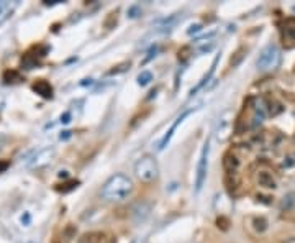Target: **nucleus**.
<instances>
[{
	"label": "nucleus",
	"mask_w": 295,
	"mask_h": 243,
	"mask_svg": "<svg viewBox=\"0 0 295 243\" xmlns=\"http://www.w3.org/2000/svg\"><path fill=\"white\" fill-rule=\"evenodd\" d=\"M295 206V192H289L287 195H284V199L281 202V209L282 210H290Z\"/></svg>",
	"instance_id": "20"
},
{
	"label": "nucleus",
	"mask_w": 295,
	"mask_h": 243,
	"mask_svg": "<svg viewBox=\"0 0 295 243\" xmlns=\"http://www.w3.org/2000/svg\"><path fill=\"white\" fill-rule=\"evenodd\" d=\"M254 183L264 189H276L277 187V179L273 174V171H269L267 168H259L254 172Z\"/></svg>",
	"instance_id": "6"
},
{
	"label": "nucleus",
	"mask_w": 295,
	"mask_h": 243,
	"mask_svg": "<svg viewBox=\"0 0 295 243\" xmlns=\"http://www.w3.org/2000/svg\"><path fill=\"white\" fill-rule=\"evenodd\" d=\"M131 192H133V181L128 176L118 172V174H113L112 178L107 179L105 184L102 186L100 195L108 202H120L128 199Z\"/></svg>",
	"instance_id": "1"
},
{
	"label": "nucleus",
	"mask_w": 295,
	"mask_h": 243,
	"mask_svg": "<svg viewBox=\"0 0 295 243\" xmlns=\"http://www.w3.org/2000/svg\"><path fill=\"white\" fill-rule=\"evenodd\" d=\"M53 154H54V150H53V148H50V150H43V151H40V153H38V154L35 156V158H33V161L30 163V166H41V164H46L48 161H51Z\"/></svg>",
	"instance_id": "15"
},
{
	"label": "nucleus",
	"mask_w": 295,
	"mask_h": 243,
	"mask_svg": "<svg viewBox=\"0 0 295 243\" xmlns=\"http://www.w3.org/2000/svg\"><path fill=\"white\" fill-rule=\"evenodd\" d=\"M292 10H293V12H295V5H293V7H292Z\"/></svg>",
	"instance_id": "33"
},
{
	"label": "nucleus",
	"mask_w": 295,
	"mask_h": 243,
	"mask_svg": "<svg viewBox=\"0 0 295 243\" xmlns=\"http://www.w3.org/2000/svg\"><path fill=\"white\" fill-rule=\"evenodd\" d=\"M250 225H251V229L254 230V233L262 235L264 232L267 230L269 222H267V218H266V217H262V215H254V217H250Z\"/></svg>",
	"instance_id": "12"
},
{
	"label": "nucleus",
	"mask_w": 295,
	"mask_h": 243,
	"mask_svg": "<svg viewBox=\"0 0 295 243\" xmlns=\"http://www.w3.org/2000/svg\"><path fill=\"white\" fill-rule=\"evenodd\" d=\"M282 243H295V237H289V238H285Z\"/></svg>",
	"instance_id": "30"
},
{
	"label": "nucleus",
	"mask_w": 295,
	"mask_h": 243,
	"mask_svg": "<svg viewBox=\"0 0 295 243\" xmlns=\"http://www.w3.org/2000/svg\"><path fill=\"white\" fill-rule=\"evenodd\" d=\"M79 243H115V238L110 233L102 232V230H94L84 233L79 238Z\"/></svg>",
	"instance_id": "8"
},
{
	"label": "nucleus",
	"mask_w": 295,
	"mask_h": 243,
	"mask_svg": "<svg viewBox=\"0 0 295 243\" xmlns=\"http://www.w3.org/2000/svg\"><path fill=\"white\" fill-rule=\"evenodd\" d=\"M135 176L143 184H151L159 178V164L151 154L141 156L135 164Z\"/></svg>",
	"instance_id": "2"
},
{
	"label": "nucleus",
	"mask_w": 295,
	"mask_h": 243,
	"mask_svg": "<svg viewBox=\"0 0 295 243\" xmlns=\"http://www.w3.org/2000/svg\"><path fill=\"white\" fill-rule=\"evenodd\" d=\"M131 243H139V240H138V238H135V240H133V241H131Z\"/></svg>",
	"instance_id": "32"
},
{
	"label": "nucleus",
	"mask_w": 295,
	"mask_h": 243,
	"mask_svg": "<svg viewBox=\"0 0 295 243\" xmlns=\"http://www.w3.org/2000/svg\"><path fill=\"white\" fill-rule=\"evenodd\" d=\"M130 66H131V62H130V61H123V62H120V64L113 66V68L110 69V71H108V76H116V74L127 73L128 69H130Z\"/></svg>",
	"instance_id": "18"
},
{
	"label": "nucleus",
	"mask_w": 295,
	"mask_h": 243,
	"mask_svg": "<svg viewBox=\"0 0 295 243\" xmlns=\"http://www.w3.org/2000/svg\"><path fill=\"white\" fill-rule=\"evenodd\" d=\"M7 166H9V163H0V171H4Z\"/></svg>",
	"instance_id": "31"
},
{
	"label": "nucleus",
	"mask_w": 295,
	"mask_h": 243,
	"mask_svg": "<svg viewBox=\"0 0 295 243\" xmlns=\"http://www.w3.org/2000/svg\"><path fill=\"white\" fill-rule=\"evenodd\" d=\"M190 54H192L190 46H184V48H181V50H179V61H185V59H189V58H190Z\"/></svg>",
	"instance_id": "21"
},
{
	"label": "nucleus",
	"mask_w": 295,
	"mask_h": 243,
	"mask_svg": "<svg viewBox=\"0 0 295 243\" xmlns=\"http://www.w3.org/2000/svg\"><path fill=\"white\" fill-rule=\"evenodd\" d=\"M231 130H233V112L227 111L218 117V122H216L215 127V135L218 138V142H227L231 137Z\"/></svg>",
	"instance_id": "5"
},
{
	"label": "nucleus",
	"mask_w": 295,
	"mask_h": 243,
	"mask_svg": "<svg viewBox=\"0 0 295 243\" xmlns=\"http://www.w3.org/2000/svg\"><path fill=\"white\" fill-rule=\"evenodd\" d=\"M61 122H63V123H69V122H71V114L66 112L64 115H61Z\"/></svg>",
	"instance_id": "27"
},
{
	"label": "nucleus",
	"mask_w": 295,
	"mask_h": 243,
	"mask_svg": "<svg viewBox=\"0 0 295 243\" xmlns=\"http://www.w3.org/2000/svg\"><path fill=\"white\" fill-rule=\"evenodd\" d=\"M71 137V131H63V135H61V140H67Z\"/></svg>",
	"instance_id": "28"
},
{
	"label": "nucleus",
	"mask_w": 295,
	"mask_h": 243,
	"mask_svg": "<svg viewBox=\"0 0 295 243\" xmlns=\"http://www.w3.org/2000/svg\"><path fill=\"white\" fill-rule=\"evenodd\" d=\"M218 61H220V56H216V58L213 59V62H212L210 69H208V73H207L204 77H202V79H200V82H199V84L195 85V87H193V89L190 91V96H193V94H195L199 89H202V87H204V85L208 82V81L212 79V76H213V73H215V69H216V64H218Z\"/></svg>",
	"instance_id": "14"
},
{
	"label": "nucleus",
	"mask_w": 295,
	"mask_h": 243,
	"mask_svg": "<svg viewBox=\"0 0 295 243\" xmlns=\"http://www.w3.org/2000/svg\"><path fill=\"white\" fill-rule=\"evenodd\" d=\"M281 61H282V53L279 50V46L274 43H269L267 46H264L262 51L259 53V58L256 64H258L259 71L269 73L281 66Z\"/></svg>",
	"instance_id": "3"
},
{
	"label": "nucleus",
	"mask_w": 295,
	"mask_h": 243,
	"mask_svg": "<svg viewBox=\"0 0 295 243\" xmlns=\"http://www.w3.org/2000/svg\"><path fill=\"white\" fill-rule=\"evenodd\" d=\"M192 111H185L182 115H179V117H177V119H176V122L173 123V125H170V128L167 130V133H166V135L164 137H162V140H161V143H159V146H158V150L159 151H162V150H164V148L170 143V138H173L174 137V131L177 130V127H179V125L184 122V119H185V117H187L189 114H190Z\"/></svg>",
	"instance_id": "10"
},
{
	"label": "nucleus",
	"mask_w": 295,
	"mask_h": 243,
	"mask_svg": "<svg viewBox=\"0 0 295 243\" xmlns=\"http://www.w3.org/2000/svg\"><path fill=\"white\" fill-rule=\"evenodd\" d=\"M151 204L146 201L136 202L133 207H131V218L135 220V224H143L148 217L151 215Z\"/></svg>",
	"instance_id": "7"
},
{
	"label": "nucleus",
	"mask_w": 295,
	"mask_h": 243,
	"mask_svg": "<svg viewBox=\"0 0 295 243\" xmlns=\"http://www.w3.org/2000/svg\"><path fill=\"white\" fill-rule=\"evenodd\" d=\"M281 35H282L284 43H287V46L295 45V17H289L282 21Z\"/></svg>",
	"instance_id": "9"
},
{
	"label": "nucleus",
	"mask_w": 295,
	"mask_h": 243,
	"mask_svg": "<svg viewBox=\"0 0 295 243\" xmlns=\"http://www.w3.org/2000/svg\"><path fill=\"white\" fill-rule=\"evenodd\" d=\"M216 224H218V229H222V230H228V224H230V220L227 217H223V215H220V218L216 220Z\"/></svg>",
	"instance_id": "23"
},
{
	"label": "nucleus",
	"mask_w": 295,
	"mask_h": 243,
	"mask_svg": "<svg viewBox=\"0 0 295 243\" xmlns=\"http://www.w3.org/2000/svg\"><path fill=\"white\" fill-rule=\"evenodd\" d=\"M116 23H118V10H113V12L108 13L107 18L104 20V28L112 30V28H115Z\"/></svg>",
	"instance_id": "17"
},
{
	"label": "nucleus",
	"mask_w": 295,
	"mask_h": 243,
	"mask_svg": "<svg viewBox=\"0 0 295 243\" xmlns=\"http://www.w3.org/2000/svg\"><path fill=\"white\" fill-rule=\"evenodd\" d=\"M77 184H79V181H69L64 184V187H61L59 191H63V192H69V191H72L74 187H77Z\"/></svg>",
	"instance_id": "24"
},
{
	"label": "nucleus",
	"mask_w": 295,
	"mask_h": 243,
	"mask_svg": "<svg viewBox=\"0 0 295 243\" xmlns=\"http://www.w3.org/2000/svg\"><path fill=\"white\" fill-rule=\"evenodd\" d=\"M33 91L36 94H40L41 97L44 99H51L53 97V87H51V84L48 81H44V79H38L35 84H33Z\"/></svg>",
	"instance_id": "13"
},
{
	"label": "nucleus",
	"mask_w": 295,
	"mask_h": 243,
	"mask_svg": "<svg viewBox=\"0 0 295 243\" xmlns=\"http://www.w3.org/2000/svg\"><path fill=\"white\" fill-rule=\"evenodd\" d=\"M239 164H241V161H239V158L236 156L235 151H228L227 154L223 156V168H225V172H238L239 169Z\"/></svg>",
	"instance_id": "11"
},
{
	"label": "nucleus",
	"mask_w": 295,
	"mask_h": 243,
	"mask_svg": "<svg viewBox=\"0 0 295 243\" xmlns=\"http://www.w3.org/2000/svg\"><path fill=\"white\" fill-rule=\"evenodd\" d=\"M153 79H154V77H153L151 71H141L136 77V81H138L139 85H141V87H144V85H148V84H151Z\"/></svg>",
	"instance_id": "19"
},
{
	"label": "nucleus",
	"mask_w": 295,
	"mask_h": 243,
	"mask_svg": "<svg viewBox=\"0 0 295 243\" xmlns=\"http://www.w3.org/2000/svg\"><path fill=\"white\" fill-rule=\"evenodd\" d=\"M208 153H210V142L204 143L200 151V158L197 163V171H195V192H200L202 187L205 184L207 179V171H208Z\"/></svg>",
	"instance_id": "4"
},
{
	"label": "nucleus",
	"mask_w": 295,
	"mask_h": 243,
	"mask_svg": "<svg viewBox=\"0 0 295 243\" xmlns=\"http://www.w3.org/2000/svg\"><path fill=\"white\" fill-rule=\"evenodd\" d=\"M156 53H158V48H156V46H154V48H153V50L150 51V54H148V58H146V59H144L143 62H148V61H150V59H153L154 56H156Z\"/></svg>",
	"instance_id": "26"
},
{
	"label": "nucleus",
	"mask_w": 295,
	"mask_h": 243,
	"mask_svg": "<svg viewBox=\"0 0 295 243\" xmlns=\"http://www.w3.org/2000/svg\"><path fill=\"white\" fill-rule=\"evenodd\" d=\"M141 15V9L138 5H131L128 9V18H138Z\"/></svg>",
	"instance_id": "22"
},
{
	"label": "nucleus",
	"mask_w": 295,
	"mask_h": 243,
	"mask_svg": "<svg viewBox=\"0 0 295 243\" xmlns=\"http://www.w3.org/2000/svg\"><path fill=\"white\" fill-rule=\"evenodd\" d=\"M30 222V215L25 214V217H21V224H28Z\"/></svg>",
	"instance_id": "29"
},
{
	"label": "nucleus",
	"mask_w": 295,
	"mask_h": 243,
	"mask_svg": "<svg viewBox=\"0 0 295 243\" xmlns=\"http://www.w3.org/2000/svg\"><path fill=\"white\" fill-rule=\"evenodd\" d=\"M246 53H248L246 46H239V48L235 53H233V56L230 58V66L231 68H238L243 62V59L246 58Z\"/></svg>",
	"instance_id": "16"
},
{
	"label": "nucleus",
	"mask_w": 295,
	"mask_h": 243,
	"mask_svg": "<svg viewBox=\"0 0 295 243\" xmlns=\"http://www.w3.org/2000/svg\"><path fill=\"white\" fill-rule=\"evenodd\" d=\"M200 30H202V25H199V23H197V25H192V27L187 30V33H189V35H193V33H199Z\"/></svg>",
	"instance_id": "25"
}]
</instances>
